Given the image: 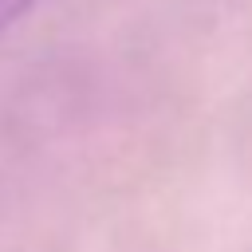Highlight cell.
<instances>
[{
    "label": "cell",
    "instance_id": "cell-1",
    "mask_svg": "<svg viewBox=\"0 0 252 252\" xmlns=\"http://www.w3.org/2000/svg\"><path fill=\"white\" fill-rule=\"evenodd\" d=\"M32 8H35V0H0V35H4L16 20H24Z\"/></svg>",
    "mask_w": 252,
    "mask_h": 252
}]
</instances>
